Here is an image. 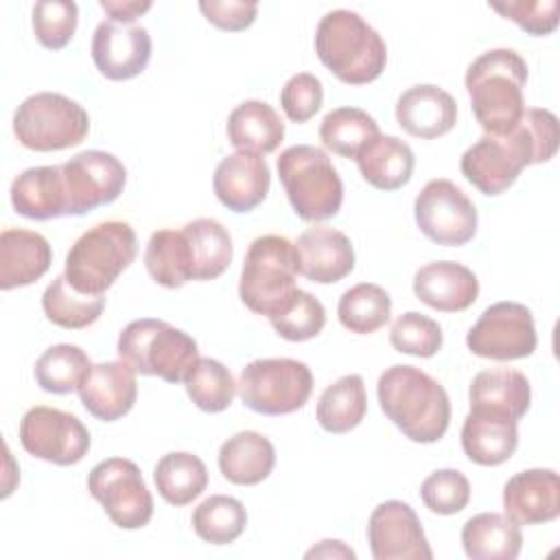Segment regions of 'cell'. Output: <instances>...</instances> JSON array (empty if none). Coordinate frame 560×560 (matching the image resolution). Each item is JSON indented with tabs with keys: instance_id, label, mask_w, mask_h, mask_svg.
<instances>
[{
	"instance_id": "1",
	"label": "cell",
	"mask_w": 560,
	"mask_h": 560,
	"mask_svg": "<svg viewBox=\"0 0 560 560\" xmlns=\"http://www.w3.org/2000/svg\"><path fill=\"white\" fill-rule=\"evenodd\" d=\"M383 413L418 444H433L444 438L451 422L446 389L427 372L413 365H392L376 383Z\"/></svg>"
},
{
	"instance_id": "2",
	"label": "cell",
	"mask_w": 560,
	"mask_h": 560,
	"mask_svg": "<svg viewBox=\"0 0 560 560\" xmlns=\"http://www.w3.org/2000/svg\"><path fill=\"white\" fill-rule=\"evenodd\" d=\"M470 107L488 136L510 133L525 112L527 63L512 48L481 52L464 77Z\"/></svg>"
},
{
	"instance_id": "3",
	"label": "cell",
	"mask_w": 560,
	"mask_h": 560,
	"mask_svg": "<svg viewBox=\"0 0 560 560\" xmlns=\"http://www.w3.org/2000/svg\"><path fill=\"white\" fill-rule=\"evenodd\" d=\"M319 61L348 85H365L381 77L387 63L385 39L357 11H328L315 31Z\"/></svg>"
},
{
	"instance_id": "4",
	"label": "cell",
	"mask_w": 560,
	"mask_h": 560,
	"mask_svg": "<svg viewBox=\"0 0 560 560\" xmlns=\"http://www.w3.org/2000/svg\"><path fill=\"white\" fill-rule=\"evenodd\" d=\"M138 238L127 221H103L83 232L66 256L63 276L81 293L103 295L133 262Z\"/></svg>"
},
{
	"instance_id": "5",
	"label": "cell",
	"mask_w": 560,
	"mask_h": 560,
	"mask_svg": "<svg viewBox=\"0 0 560 560\" xmlns=\"http://www.w3.org/2000/svg\"><path fill=\"white\" fill-rule=\"evenodd\" d=\"M295 245L280 234H265L249 243L241 269V302L256 315L273 317L287 308L298 287Z\"/></svg>"
},
{
	"instance_id": "6",
	"label": "cell",
	"mask_w": 560,
	"mask_h": 560,
	"mask_svg": "<svg viewBox=\"0 0 560 560\" xmlns=\"http://www.w3.org/2000/svg\"><path fill=\"white\" fill-rule=\"evenodd\" d=\"M116 352L138 374L160 376L166 383H184L199 359L197 341L188 332L155 317L129 322L118 335Z\"/></svg>"
},
{
	"instance_id": "7",
	"label": "cell",
	"mask_w": 560,
	"mask_h": 560,
	"mask_svg": "<svg viewBox=\"0 0 560 560\" xmlns=\"http://www.w3.org/2000/svg\"><path fill=\"white\" fill-rule=\"evenodd\" d=\"M293 212L304 221L335 217L343 201V184L328 153L313 144H293L276 162Z\"/></svg>"
},
{
	"instance_id": "8",
	"label": "cell",
	"mask_w": 560,
	"mask_h": 560,
	"mask_svg": "<svg viewBox=\"0 0 560 560\" xmlns=\"http://www.w3.org/2000/svg\"><path fill=\"white\" fill-rule=\"evenodd\" d=\"M90 131V116L77 101L59 92H37L13 114V133L22 147L39 153L77 147Z\"/></svg>"
},
{
	"instance_id": "9",
	"label": "cell",
	"mask_w": 560,
	"mask_h": 560,
	"mask_svg": "<svg viewBox=\"0 0 560 560\" xmlns=\"http://www.w3.org/2000/svg\"><path fill=\"white\" fill-rule=\"evenodd\" d=\"M238 396L262 416H284L302 409L313 392V374L298 359H256L241 370Z\"/></svg>"
},
{
	"instance_id": "10",
	"label": "cell",
	"mask_w": 560,
	"mask_h": 560,
	"mask_svg": "<svg viewBox=\"0 0 560 560\" xmlns=\"http://www.w3.org/2000/svg\"><path fill=\"white\" fill-rule=\"evenodd\" d=\"M88 490L120 529H140L153 516V497L131 459L109 457L98 462L88 475Z\"/></svg>"
},
{
	"instance_id": "11",
	"label": "cell",
	"mask_w": 560,
	"mask_h": 560,
	"mask_svg": "<svg viewBox=\"0 0 560 560\" xmlns=\"http://www.w3.org/2000/svg\"><path fill=\"white\" fill-rule=\"evenodd\" d=\"M420 232L444 247H459L477 232V208L472 199L451 179H431L413 201Z\"/></svg>"
},
{
	"instance_id": "12",
	"label": "cell",
	"mask_w": 560,
	"mask_h": 560,
	"mask_svg": "<svg viewBox=\"0 0 560 560\" xmlns=\"http://www.w3.org/2000/svg\"><path fill=\"white\" fill-rule=\"evenodd\" d=\"M536 343L532 311L510 300L490 304L466 335L468 350L492 361L525 359L536 350Z\"/></svg>"
},
{
	"instance_id": "13",
	"label": "cell",
	"mask_w": 560,
	"mask_h": 560,
	"mask_svg": "<svg viewBox=\"0 0 560 560\" xmlns=\"http://www.w3.org/2000/svg\"><path fill=\"white\" fill-rule=\"evenodd\" d=\"M20 444L37 459L72 466L88 455L92 440L90 431L74 413L37 405L20 420Z\"/></svg>"
},
{
	"instance_id": "14",
	"label": "cell",
	"mask_w": 560,
	"mask_h": 560,
	"mask_svg": "<svg viewBox=\"0 0 560 560\" xmlns=\"http://www.w3.org/2000/svg\"><path fill=\"white\" fill-rule=\"evenodd\" d=\"M68 214L81 217L98 206H107L118 199L127 182L125 164L107 151L90 149L81 151L61 164Z\"/></svg>"
},
{
	"instance_id": "15",
	"label": "cell",
	"mask_w": 560,
	"mask_h": 560,
	"mask_svg": "<svg viewBox=\"0 0 560 560\" xmlns=\"http://www.w3.org/2000/svg\"><path fill=\"white\" fill-rule=\"evenodd\" d=\"M525 166H529V158L514 131L505 136L483 133L459 160L462 175L488 197L505 192Z\"/></svg>"
},
{
	"instance_id": "16",
	"label": "cell",
	"mask_w": 560,
	"mask_h": 560,
	"mask_svg": "<svg viewBox=\"0 0 560 560\" xmlns=\"http://www.w3.org/2000/svg\"><path fill=\"white\" fill-rule=\"evenodd\" d=\"M368 542L374 560H431L433 551L413 508L392 499L374 508L368 521Z\"/></svg>"
},
{
	"instance_id": "17",
	"label": "cell",
	"mask_w": 560,
	"mask_h": 560,
	"mask_svg": "<svg viewBox=\"0 0 560 560\" xmlns=\"http://www.w3.org/2000/svg\"><path fill=\"white\" fill-rule=\"evenodd\" d=\"M92 61L109 81H129L144 72L151 59V35L140 24L101 22L92 35Z\"/></svg>"
},
{
	"instance_id": "18",
	"label": "cell",
	"mask_w": 560,
	"mask_h": 560,
	"mask_svg": "<svg viewBox=\"0 0 560 560\" xmlns=\"http://www.w3.org/2000/svg\"><path fill=\"white\" fill-rule=\"evenodd\" d=\"M136 374L138 372L122 359L92 365L79 387L85 411L101 422H116L127 416L138 398Z\"/></svg>"
},
{
	"instance_id": "19",
	"label": "cell",
	"mask_w": 560,
	"mask_h": 560,
	"mask_svg": "<svg viewBox=\"0 0 560 560\" xmlns=\"http://www.w3.org/2000/svg\"><path fill=\"white\" fill-rule=\"evenodd\" d=\"M271 173L262 155L236 151L225 155L212 175L217 199L232 212H249L260 206L269 192Z\"/></svg>"
},
{
	"instance_id": "20",
	"label": "cell",
	"mask_w": 560,
	"mask_h": 560,
	"mask_svg": "<svg viewBox=\"0 0 560 560\" xmlns=\"http://www.w3.org/2000/svg\"><path fill=\"white\" fill-rule=\"evenodd\" d=\"M503 510L516 525H540L560 516V477L551 468L521 470L503 486Z\"/></svg>"
},
{
	"instance_id": "21",
	"label": "cell",
	"mask_w": 560,
	"mask_h": 560,
	"mask_svg": "<svg viewBox=\"0 0 560 560\" xmlns=\"http://www.w3.org/2000/svg\"><path fill=\"white\" fill-rule=\"evenodd\" d=\"M298 273L317 284H335L354 269V249L350 238L328 225L308 228L298 236Z\"/></svg>"
},
{
	"instance_id": "22",
	"label": "cell",
	"mask_w": 560,
	"mask_h": 560,
	"mask_svg": "<svg viewBox=\"0 0 560 560\" xmlns=\"http://www.w3.org/2000/svg\"><path fill=\"white\" fill-rule=\"evenodd\" d=\"M416 298L442 313L466 311L479 295L477 276L462 262L433 260L420 267L413 276Z\"/></svg>"
},
{
	"instance_id": "23",
	"label": "cell",
	"mask_w": 560,
	"mask_h": 560,
	"mask_svg": "<svg viewBox=\"0 0 560 560\" xmlns=\"http://www.w3.org/2000/svg\"><path fill=\"white\" fill-rule=\"evenodd\" d=\"M396 120L409 136L433 140L455 127L457 103L438 85H411L396 101Z\"/></svg>"
},
{
	"instance_id": "24",
	"label": "cell",
	"mask_w": 560,
	"mask_h": 560,
	"mask_svg": "<svg viewBox=\"0 0 560 560\" xmlns=\"http://www.w3.org/2000/svg\"><path fill=\"white\" fill-rule=\"evenodd\" d=\"M52 262L50 243L33 230L9 228L0 234V289L11 291L37 282Z\"/></svg>"
},
{
	"instance_id": "25",
	"label": "cell",
	"mask_w": 560,
	"mask_h": 560,
	"mask_svg": "<svg viewBox=\"0 0 560 560\" xmlns=\"http://www.w3.org/2000/svg\"><path fill=\"white\" fill-rule=\"evenodd\" d=\"M518 446V422L490 413L470 409L462 424V448L464 455L479 466H499L508 462Z\"/></svg>"
},
{
	"instance_id": "26",
	"label": "cell",
	"mask_w": 560,
	"mask_h": 560,
	"mask_svg": "<svg viewBox=\"0 0 560 560\" xmlns=\"http://www.w3.org/2000/svg\"><path fill=\"white\" fill-rule=\"evenodd\" d=\"M11 203L18 214L33 221L68 217V197L61 164L33 166L11 184Z\"/></svg>"
},
{
	"instance_id": "27",
	"label": "cell",
	"mask_w": 560,
	"mask_h": 560,
	"mask_svg": "<svg viewBox=\"0 0 560 560\" xmlns=\"http://www.w3.org/2000/svg\"><path fill=\"white\" fill-rule=\"evenodd\" d=\"M470 409L490 411L521 420L532 402L529 381L523 372L512 368H492L475 374L468 387Z\"/></svg>"
},
{
	"instance_id": "28",
	"label": "cell",
	"mask_w": 560,
	"mask_h": 560,
	"mask_svg": "<svg viewBox=\"0 0 560 560\" xmlns=\"http://www.w3.org/2000/svg\"><path fill=\"white\" fill-rule=\"evenodd\" d=\"M276 466V448L258 431H238L219 448V470L234 486H256Z\"/></svg>"
},
{
	"instance_id": "29",
	"label": "cell",
	"mask_w": 560,
	"mask_h": 560,
	"mask_svg": "<svg viewBox=\"0 0 560 560\" xmlns=\"http://www.w3.org/2000/svg\"><path fill=\"white\" fill-rule=\"evenodd\" d=\"M361 177L378 190H398L409 184L416 166L411 147L396 136H376L354 158Z\"/></svg>"
},
{
	"instance_id": "30",
	"label": "cell",
	"mask_w": 560,
	"mask_h": 560,
	"mask_svg": "<svg viewBox=\"0 0 560 560\" xmlns=\"http://www.w3.org/2000/svg\"><path fill=\"white\" fill-rule=\"evenodd\" d=\"M284 138V122L265 101H243L228 116V140L238 151L271 153Z\"/></svg>"
},
{
	"instance_id": "31",
	"label": "cell",
	"mask_w": 560,
	"mask_h": 560,
	"mask_svg": "<svg viewBox=\"0 0 560 560\" xmlns=\"http://www.w3.org/2000/svg\"><path fill=\"white\" fill-rule=\"evenodd\" d=\"M462 545L472 560H514L523 547L521 525L497 512H481L462 527Z\"/></svg>"
},
{
	"instance_id": "32",
	"label": "cell",
	"mask_w": 560,
	"mask_h": 560,
	"mask_svg": "<svg viewBox=\"0 0 560 560\" xmlns=\"http://www.w3.org/2000/svg\"><path fill=\"white\" fill-rule=\"evenodd\" d=\"M144 267L153 282L166 289H179L188 280H195L192 249L184 230H155L147 243Z\"/></svg>"
},
{
	"instance_id": "33",
	"label": "cell",
	"mask_w": 560,
	"mask_h": 560,
	"mask_svg": "<svg viewBox=\"0 0 560 560\" xmlns=\"http://www.w3.org/2000/svg\"><path fill=\"white\" fill-rule=\"evenodd\" d=\"M368 411L365 383L359 374H346L328 385L317 400V422L324 431L341 435L357 429Z\"/></svg>"
},
{
	"instance_id": "34",
	"label": "cell",
	"mask_w": 560,
	"mask_h": 560,
	"mask_svg": "<svg viewBox=\"0 0 560 560\" xmlns=\"http://www.w3.org/2000/svg\"><path fill=\"white\" fill-rule=\"evenodd\" d=\"M153 481L158 494L175 505L192 503L208 486V468L206 464L188 451H171L160 457L153 470Z\"/></svg>"
},
{
	"instance_id": "35",
	"label": "cell",
	"mask_w": 560,
	"mask_h": 560,
	"mask_svg": "<svg viewBox=\"0 0 560 560\" xmlns=\"http://www.w3.org/2000/svg\"><path fill=\"white\" fill-rule=\"evenodd\" d=\"M184 234L192 249L195 260V280H214L219 278L232 262V236L228 228H223L217 219L199 217L195 221H188L184 228Z\"/></svg>"
},
{
	"instance_id": "36",
	"label": "cell",
	"mask_w": 560,
	"mask_h": 560,
	"mask_svg": "<svg viewBox=\"0 0 560 560\" xmlns=\"http://www.w3.org/2000/svg\"><path fill=\"white\" fill-rule=\"evenodd\" d=\"M42 308L46 319L55 326L81 330L92 326L101 317L105 308V298L77 291L61 273L46 287L42 295Z\"/></svg>"
},
{
	"instance_id": "37",
	"label": "cell",
	"mask_w": 560,
	"mask_h": 560,
	"mask_svg": "<svg viewBox=\"0 0 560 560\" xmlns=\"http://www.w3.org/2000/svg\"><path fill=\"white\" fill-rule=\"evenodd\" d=\"M337 315L343 328L357 335H372L392 317L389 293L374 282H359L343 291L337 304Z\"/></svg>"
},
{
	"instance_id": "38",
	"label": "cell",
	"mask_w": 560,
	"mask_h": 560,
	"mask_svg": "<svg viewBox=\"0 0 560 560\" xmlns=\"http://www.w3.org/2000/svg\"><path fill=\"white\" fill-rule=\"evenodd\" d=\"M378 133V122L359 107H337L319 125L322 144L341 158H357Z\"/></svg>"
},
{
	"instance_id": "39",
	"label": "cell",
	"mask_w": 560,
	"mask_h": 560,
	"mask_svg": "<svg viewBox=\"0 0 560 560\" xmlns=\"http://www.w3.org/2000/svg\"><path fill=\"white\" fill-rule=\"evenodd\" d=\"M92 370L90 357L74 343L50 346L35 361V381L48 394L79 392L88 372Z\"/></svg>"
},
{
	"instance_id": "40",
	"label": "cell",
	"mask_w": 560,
	"mask_h": 560,
	"mask_svg": "<svg viewBox=\"0 0 560 560\" xmlns=\"http://www.w3.org/2000/svg\"><path fill=\"white\" fill-rule=\"evenodd\" d=\"M190 523L203 542L230 545L245 532L247 510L234 497L212 494L195 508Z\"/></svg>"
},
{
	"instance_id": "41",
	"label": "cell",
	"mask_w": 560,
	"mask_h": 560,
	"mask_svg": "<svg viewBox=\"0 0 560 560\" xmlns=\"http://www.w3.org/2000/svg\"><path fill=\"white\" fill-rule=\"evenodd\" d=\"M186 394L190 400L208 413H219L228 409L236 394V381L232 372L217 359L199 357L184 378Z\"/></svg>"
},
{
	"instance_id": "42",
	"label": "cell",
	"mask_w": 560,
	"mask_h": 560,
	"mask_svg": "<svg viewBox=\"0 0 560 560\" xmlns=\"http://www.w3.org/2000/svg\"><path fill=\"white\" fill-rule=\"evenodd\" d=\"M273 330L287 341H308L317 337L326 324L324 304L308 291L298 289L284 311L273 315Z\"/></svg>"
},
{
	"instance_id": "43",
	"label": "cell",
	"mask_w": 560,
	"mask_h": 560,
	"mask_svg": "<svg viewBox=\"0 0 560 560\" xmlns=\"http://www.w3.org/2000/svg\"><path fill=\"white\" fill-rule=\"evenodd\" d=\"M442 328L435 319L418 313L407 311L402 313L389 330V343L396 352L429 359L440 352L442 348Z\"/></svg>"
},
{
	"instance_id": "44",
	"label": "cell",
	"mask_w": 560,
	"mask_h": 560,
	"mask_svg": "<svg viewBox=\"0 0 560 560\" xmlns=\"http://www.w3.org/2000/svg\"><path fill=\"white\" fill-rule=\"evenodd\" d=\"M31 24L37 42L48 50H61L74 37L79 9L72 0H42L33 7Z\"/></svg>"
},
{
	"instance_id": "45",
	"label": "cell",
	"mask_w": 560,
	"mask_h": 560,
	"mask_svg": "<svg viewBox=\"0 0 560 560\" xmlns=\"http://www.w3.org/2000/svg\"><path fill=\"white\" fill-rule=\"evenodd\" d=\"M420 499L433 514H457L470 501V481L455 468H440L422 481Z\"/></svg>"
},
{
	"instance_id": "46",
	"label": "cell",
	"mask_w": 560,
	"mask_h": 560,
	"mask_svg": "<svg viewBox=\"0 0 560 560\" xmlns=\"http://www.w3.org/2000/svg\"><path fill=\"white\" fill-rule=\"evenodd\" d=\"M514 131L527 151L529 166L549 162L556 155L560 129L553 112L540 109V107H525Z\"/></svg>"
},
{
	"instance_id": "47",
	"label": "cell",
	"mask_w": 560,
	"mask_h": 560,
	"mask_svg": "<svg viewBox=\"0 0 560 560\" xmlns=\"http://www.w3.org/2000/svg\"><path fill=\"white\" fill-rule=\"evenodd\" d=\"M490 9L503 15L505 20H512L514 24H518L525 33L542 37L556 31L560 2L558 0H536V2L510 0V2H492Z\"/></svg>"
},
{
	"instance_id": "48",
	"label": "cell",
	"mask_w": 560,
	"mask_h": 560,
	"mask_svg": "<svg viewBox=\"0 0 560 560\" xmlns=\"http://www.w3.org/2000/svg\"><path fill=\"white\" fill-rule=\"evenodd\" d=\"M324 103L322 81L311 72L293 74L280 92V105L291 122L311 120Z\"/></svg>"
},
{
	"instance_id": "49",
	"label": "cell",
	"mask_w": 560,
	"mask_h": 560,
	"mask_svg": "<svg viewBox=\"0 0 560 560\" xmlns=\"http://www.w3.org/2000/svg\"><path fill=\"white\" fill-rule=\"evenodd\" d=\"M199 11L212 26L238 33L254 24L258 15V4L243 0H201Z\"/></svg>"
},
{
	"instance_id": "50",
	"label": "cell",
	"mask_w": 560,
	"mask_h": 560,
	"mask_svg": "<svg viewBox=\"0 0 560 560\" xmlns=\"http://www.w3.org/2000/svg\"><path fill=\"white\" fill-rule=\"evenodd\" d=\"M98 4L112 18V22L118 24H133L142 13H147L153 7V2L149 0H101Z\"/></svg>"
},
{
	"instance_id": "51",
	"label": "cell",
	"mask_w": 560,
	"mask_h": 560,
	"mask_svg": "<svg viewBox=\"0 0 560 560\" xmlns=\"http://www.w3.org/2000/svg\"><path fill=\"white\" fill-rule=\"evenodd\" d=\"M313 556H343V558H354L357 553L352 549H348L341 540H322L319 547H313L311 551H306V558H313Z\"/></svg>"
}]
</instances>
